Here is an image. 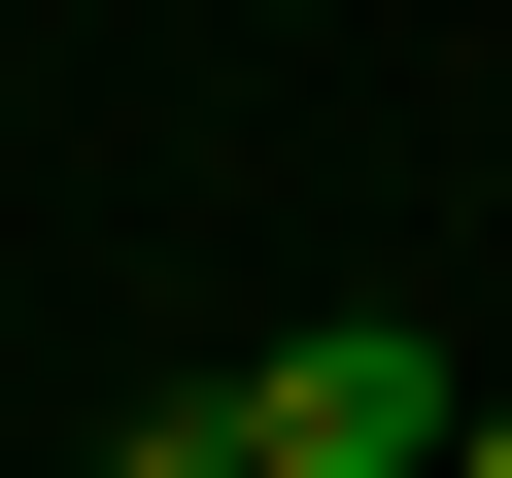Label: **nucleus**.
I'll use <instances>...</instances> for the list:
<instances>
[{
  "label": "nucleus",
  "instance_id": "nucleus-1",
  "mask_svg": "<svg viewBox=\"0 0 512 478\" xmlns=\"http://www.w3.org/2000/svg\"><path fill=\"white\" fill-rule=\"evenodd\" d=\"M444 444H478V376H444V342H376V308L239 376V478H444Z\"/></svg>",
  "mask_w": 512,
  "mask_h": 478
},
{
  "label": "nucleus",
  "instance_id": "nucleus-2",
  "mask_svg": "<svg viewBox=\"0 0 512 478\" xmlns=\"http://www.w3.org/2000/svg\"><path fill=\"white\" fill-rule=\"evenodd\" d=\"M103 478H239V410H137V444H103Z\"/></svg>",
  "mask_w": 512,
  "mask_h": 478
},
{
  "label": "nucleus",
  "instance_id": "nucleus-3",
  "mask_svg": "<svg viewBox=\"0 0 512 478\" xmlns=\"http://www.w3.org/2000/svg\"><path fill=\"white\" fill-rule=\"evenodd\" d=\"M444 478H512V410H478V444H444Z\"/></svg>",
  "mask_w": 512,
  "mask_h": 478
}]
</instances>
